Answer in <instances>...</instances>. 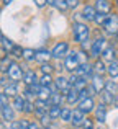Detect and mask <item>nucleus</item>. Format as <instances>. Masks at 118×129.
Listing matches in <instances>:
<instances>
[{
  "instance_id": "nucleus-28",
  "label": "nucleus",
  "mask_w": 118,
  "mask_h": 129,
  "mask_svg": "<svg viewBox=\"0 0 118 129\" xmlns=\"http://www.w3.org/2000/svg\"><path fill=\"white\" fill-rule=\"evenodd\" d=\"M38 82H39V85H43V87H51L53 83H54V80H53L51 74H43V77L38 80Z\"/></svg>"
},
{
  "instance_id": "nucleus-12",
  "label": "nucleus",
  "mask_w": 118,
  "mask_h": 129,
  "mask_svg": "<svg viewBox=\"0 0 118 129\" xmlns=\"http://www.w3.org/2000/svg\"><path fill=\"white\" fill-rule=\"evenodd\" d=\"M80 15H82V18L85 20V21H93V20H95V15H97V10H95V7H92V5H85Z\"/></svg>"
},
{
  "instance_id": "nucleus-22",
  "label": "nucleus",
  "mask_w": 118,
  "mask_h": 129,
  "mask_svg": "<svg viewBox=\"0 0 118 129\" xmlns=\"http://www.w3.org/2000/svg\"><path fill=\"white\" fill-rule=\"evenodd\" d=\"M107 74H108L113 80H118V60H113V62L108 64V67H107Z\"/></svg>"
},
{
  "instance_id": "nucleus-46",
  "label": "nucleus",
  "mask_w": 118,
  "mask_h": 129,
  "mask_svg": "<svg viewBox=\"0 0 118 129\" xmlns=\"http://www.w3.org/2000/svg\"><path fill=\"white\" fill-rule=\"evenodd\" d=\"M10 129H20V121H12V124H10Z\"/></svg>"
},
{
  "instance_id": "nucleus-17",
  "label": "nucleus",
  "mask_w": 118,
  "mask_h": 129,
  "mask_svg": "<svg viewBox=\"0 0 118 129\" xmlns=\"http://www.w3.org/2000/svg\"><path fill=\"white\" fill-rule=\"evenodd\" d=\"M23 82H25L26 87H31L35 85V83H38V79H36V74L33 72V70H26L25 74H23Z\"/></svg>"
},
{
  "instance_id": "nucleus-55",
  "label": "nucleus",
  "mask_w": 118,
  "mask_h": 129,
  "mask_svg": "<svg viewBox=\"0 0 118 129\" xmlns=\"http://www.w3.org/2000/svg\"><path fill=\"white\" fill-rule=\"evenodd\" d=\"M0 83H2V79H0Z\"/></svg>"
},
{
  "instance_id": "nucleus-9",
  "label": "nucleus",
  "mask_w": 118,
  "mask_h": 129,
  "mask_svg": "<svg viewBox=\"0 0 118 129\" xmlns=\"http://www.w3.org/2000/svg\"><path fill=\"white\" fill-rule=\"evenodd\" d=\"M105 80H103V75H97V74H93V77L90 79V85L93 87V90L97 91V93H102L103 90H105Z\"/></svg>"
},
{
  "instance_id": "nucleus-50",
  "label": "nucleus",
  "mask_w": 118,
  "mask_h": 129,
  "mask_svg": "<svg viewBox=\"0 0 118 129\" xmlns=\"http://www.w3.org/2000/svg\"><path fill=\"white\" fill-rule=\"evenodd\" d=\"M0 129H7V126H5V123H2V121H0Z\"/></svg>"
},
{
  "instance_id": "nucleus-41",
  "label": "nucleus",
  "mask_w": 118,
  "mask_h": 129,
  "mask_svg": "<svg viewBox=\"0 0 118 129\" xmlns=\"http://www.w3.org/2000/svg\"><path fill=\"white\" fill-rule=\"evenodd\" d=\"M0 103H2V106H5V105H8V95L3 91V93H0Z\"/></svg>"
},
{
  "instance_id": "nucleus-30",
  "label": "nucleus",
  "mask_w": 118,
  "mask_h": 129,
  "mask_svg": "<svg viewBox=\"0 0 118 129\" xmlns=\"http://www.w3.org/2000/svg\"><path fill=\"white\" fill-rule=\"evenodd\" d=\"M5 91L8 96H16V93H18V88H16V83L13 82V83H7L5 85Z\"/></svg>"
},
{
  "instance_id": "nucleus-23",
  "label": "nucleus",
  "mask_w": 118,
  "mask_h": 129,
  "mask_svg": "<svg viewBox=\"0 0 118 129\" xmlns=\"http://www.w3.org/2000/svg\"><path fill=\"white\" fill-rule=\"evenodd\" d=\"M51 95H53V88H51V87H43V85H41V90H39V93H38V98H39V100L49 101Z\"/></svg>"
},
{
  "instance_id": "nucleus-45",
  "label": "nucleus",
  "mask_w": 118,
  "mask_h": 129,
  "mask_svg": "<svg viewBox=\"0 0 118 129\" xmlns=\"http://www.w3.org/2000/svg\"><path fill=\"white\" fill-rule=\"evenodd\" d=\"M7 54H8V51H7L5 47H0V60H2V59H5V57H7Z\"/></svg>"
},
{
  "instance_id": "nucleus-52",
  "label": "nucleus",
  "mask_w": 118,
  "mask_h": 129,
  "mask_svg": "<svg viewBox=\"0 0 118 129\" xmlns=\"http://www.w3.org/2000/svg\"><path fill=\"white\" fill-rule=\"evenodd\" d=\"M44 129H53V127H49V126H48V127H44Z\"/></svg>"
},
{
  "instance_id": "nucleus-42",
  "label": "nucleus",
  "mask_w": 118,
  "mask_h": 129,
  "mask_svg": "<svg viewBox=\"0 0 118 129\" xmlns=\"http://www.w3.org/2000/svg\"><path fill=\"white\" fill-rule=\"evenodd\" d=\"M33 2H35V5L38 7V8H43V7L48 3V0H33Z\"/></svg>"
},
{
  "instance_id": "nucleus-2",
  "label": "nucleus",
  "mask_w": 118,
  "mask_h": 129,
  "mask_svg": "<svg viewBox=\"0 0 118 129\" xmlns=\"http://www.w3.org/2000/svg\"><path fill=\"white\" fill-rule=\"evenodd\" d=\"M80 60H79V52H76V51H72V52H69L66 56V59H64V67H66V70H69V72L74 74V70L79 67Z\"/></svg>"
},
{
  "instance_id": "nucleus-49",
  "label": "nucleus",
  "mask_w": 118,
  "mask_h": 129,
  "mask_svg": "<svg viewBox=\"0 0 118 129\" xmlns=\"http://www.w3.org/2000/svg\"><path fill=\"white\" fill-rule=\"evenodd\" d=\"M48 3H49V5H53V7H54V5H56V0H48Z\"/></svg>"
},
{
  "instance_id": "nucleus-37",
  "label": "nucleus",
  "mask_w": 118,
  "mask_h": 129,
  "mask_svg": "<svg viewBox=\"0 0 118 129\" xmlns=\"http://www.w3.org/2000/svg\"><path fill=\"white\" fill-rule=\"evenodd\" d=\"M10 54H12L13 57H23V49H21L20 46H16V44H15V47L10 51Z\"/></svg>"
},
{
  "instance_id": "nucleus-13",
  "label": "nucleus",
  "mask_w": 118,
  "mask_h": 129,
  "mask_svg": "<svg viewBox=\"0 0 118 129\" xmlns=\"http://www.w3.org/2000/svg\"><path fill=\"white\" fill-rule=\"evenodd\" d=\"M84 119H85V113H84L80 108L72 110V119H70V123H72L74 126H82Z\"/></svg>"
},
{
  "instance_id": "nucleus-54",
  "label": "nucleus",
  "mask_w": 118,
  "mask_h": 129,
  "mask_svg": "<svg viewBox=\"0 0 118 129\" xmlns=\"http://www.w3.org/2000/svg\"><path fill=\"white\" fill-rule=\"evenodd\" d=\"M116 7H118V0H116Z\"/></svg>"
},
{
  "instance_id": "nucleus-8",
  "label": "nucleus",
  "mask_w": 118,
  "mask_h": 129,
  "mask_svg": "<svg viewBox=\"0 0 118 129\" xmlns=\"http://www.w3.org/2000/svg\"><path fill=\"white\" fill-rule=\"evenodd\" d=\"M7 75H8L10 79L13 80V82H18L20 79H23L21 67H20V66H18L16 62H12V66L8 67V72H7Z\"/></svg>"
},
{
  "instance_id": "nucleus-57",
  "label": "nucleus",
  "mask_w": 118,
  "mask_h": 129,
  "mask_svg": "<svg viewBox=\"0 0 118 129\" xmlns=\"http://www.w3.org/2000/svg\"><path fill=\"white\" fill-rule=\"evenodd\" d=\"M0 106H2V103H0Z\"/></svg>"
},
{
  "instance_id": "nucleus-36",
  "label": "nucleus",
  "mask_w": 118,
  "mask_h": 129,
  "mask_svg": "<svg viewBox=\"0 0 118 129\" xmlns=\"http://www.w3.org/2000/svg\"><path fill=\"white\" fill-rule=\"evenodd\" d=\"M39 119H41V121H39V124H41L43 127H48L49 123H51V116H49V113H46L44 116H41Z\"/></svg>"
},
{
  "instance_id": "nucleus-31",
  "label": "nucleus",
  "mask_w": 118,
  "mask_h": 129,
  "mask_svg": "<svg viewBox=\"0 0 118 129\" xmlns=\"http://www.w3.org/2000/svg\"><path fill=\"white\" fill-rule=\"evenodd\" d=\"M105 90L110 91V93H113V95H118V85H116V82H115V80H107Z\"/></svg>"
},
{
  "instance_id": "nucleus-47",
  "label": "nucleus",
  "mask_w": 118,
  "mask_h": 129,
  "mask_svg": "<svg viewBox=\"0 0 118 129\" xmlns=\"http://www.w3.org/2000/svg\"><path fill=\"white\" fill-rule=\"evenodd\" d=\"M30 129H41V126L38 123H30Z\"/></svg>"
},
{
  "instance_id": "nucleus-26",
  "label": "nucleus",
  "mask_w": 118,
  "mask_h": 129,
  "mask_svg": "<svg viewBox=\"0 0 118 129\" xmlns=\"http://www.w3.org/2000/svg\"><path fill=\"white\" fill-rule=\"evenodd\" d=\"M61 111H62V108L59 106V105H51V108H49V116H51V119H58L61 118Z\"/></svg>"
},
{
  "instance_id": "nucleus-33",
  "label": "nucleus",
  "mask_w": 118,
  "mask_h": 129,
  "mask_svg": "<svg viewBox=\"0 0 118 129\" xmlns=\"http://www.w3.org/2000/svg\"><path fill=\"white\" fill-rule=\"evenodd\" d=\"M61 119L62 121H70L72 119V111H70L69 108H62V111H61Z\"/></svg>"
},
{
  "instance_id": "nucleus-24",
  "label": "nucleus",
  "mask_w": 118,
  "mask_h": 129,
  "mask_svg": "<svg viewBox=\"0 0 118 129\" xmlns=\"http://www.w3.org/2000/svg\"><path fill=\"white\" fill-rule=\"evenodd\" d=\"M23 59H25L26 62L36 60V51L31 49V47H25V49H23Z\"/></svg>"
},
{
  "instance_id": "nucleus-11",
  "label": "nucleus",
  "mask_w": 118,
  "mask_h": 129,
  "mask_svg": "<svg viewBox=\"0 0 118 129\" xmlns=\"http://www.w3.org/2000/svg\"><path fill=\"white\" fill-rule=\"evenodd\" d=\"M79 108L87 114V113H90V111L95 110V101H93V98H92V96H87V98H84V100H80Z\"/></svg>"
},
{
  "instance_id": "nucleus-7",
  "label": "nucleus",
  "mask_w": 118,
  "mask_h": 129,
  "mask_svg": "<svg viewBox=\"0 0 118 129\" xmlns=\"http://www.w3.org/2000/svg\"><path fill=\"white\" fill-rule=\"evenodd\" d=\"M53 57H56V59H61V57H66L67 54H69V44L67 43H58L54 47H53Z\"/></svg>"
},
{
  "instance_id": "nucleus-39",
  "label": "nucleus",
  "mask_w": 118,
  "mask_h": 129,
  "mask_svg": "<svg viewBox=\"0 0 118 129\" xmlns=\"http://www.w3.org/2000/svg\"><path fill=\"white\" fill-rule=\"evenodd\" d=\"M53 70H54V67H53L49 62H44V64H41V72H43V74H51Z\"/></svg>"
},
{
  "instance_id": "nucleus-4",
  "label": "nucleus",
  "mask_w": 118,
  "mask_h": 129,
  "mask_svg": "<svg viewBox=\"0 0 118 129\" xmlns=\"http://www.w3.org/2000/svg\"><path fill=\"white\" fill-rule=\"evenodd\" d=\"M105 47H107V39L105 38H97L95 41L92 43V46H90V56L99 57L100 54L105 51Z\"/></svg>"
},
{
  "instance_id": "nucleus-27",
  "label": "nucleus",
  "mask_w": 118,
  "mask_h": 129,
  "mask_svg": "<svg viewBox=\"0 0 118 129\" xmlns=\"http://www.w3.org/2000/svg\"><path fill=\"white\" fill-rule=\"evenodd\" d=\"M64 98H66V96H64L61 91H54V93L51 95V98H49V103H51V105H59V106H61V103H62Z\"/></svg>"
},
{
  "instance_id": "nucleus-3",
  "label": "nucleus",
  "mask_w": 118,
  "mask_h": 129,
  "mask_svg": "<svg viewBox=\"0 0 118 129\" xmlns=\"http://www.w3.org/2000/svg\"><path fill=\"white\" fill-rule=\"evenodd\" d=\"M103 29L107 31V35L116 36L118 35V15H108L105 25H103Z\"/></svg>"
},
{
  "instance_id": "nucleus-56",
  "label": "nucleus",
  "mask_w": 118,
  "mask_h": 129,
  "mask_svg": "<svg viewBox=\"0 0 118 129\" xmlns=\"http://www.w3.org/2000/svg\"><path fill=\"white\" fill-rule=\"evenodd\" d=\"M116 39H118V35H116Z\"/></svg>"
},
{
  "instance_id": "nucleus-19",
  "label": "nucleus",
  "mask_w": 118,
  "mask_h": 129,
  "mask_svg": "<svg viewBox=\"0 0 118 129\" xmlns=\"http://www.w3.org/2000/svg\"><path fill=\"white\" fill-rule=\"evenodd\" d=\"M80 100V95H79V90H77L76 87H72L70 88V91L66 95V101L69 105H74V103H77V101Z\"/></svg>"
},
{
  "instance_id": "nucleus-35",
  "label": "nucleus",
  "mask_w": 118,
  "mask_h": 129,
  "mask_svg": "<svg viewBox=\"0 0 118 129\" xmlns=\"http://www.w3.org/2000/svg\"><path fill=\"white\" fill-rule=\"evenodd\" d=\"M35 108H36V105H35V103H31V101L26 100V105H25V110H23V113L31 114V113H35Z\"/></svg>"
},
{
  "instance_id": "nucleus-40",
  "label": "nucleus",
  "mask_w": 118,
  "mask_h": 129,
  "mask_svg": "<svg viewBox=\"0 0 118 129\" xmlns=\"http://www.w3.org/2000/svg\"><path fill=\"white\" fill-rule=\"evenodd\" d=\"M82 129H93V121L89 119V118H85L82 123Z\"/></svg>"
},
{
  "instance_id": "nucleus-20",
  "label": "nucleus",
  "mask_w": 118,
  "mask_h": 129,
  "mask_svg": "<svg viewBox=\"0 0 118 129\" xmlns=\"http://www.w3.org/2000/svg\"><path fill=\"white\" fill-rule=\"evenodd\" d=\"M25 105H26V98H25V96H20V95L13 96L12 106L15 108L16 111H23V110H25Z\"/></svg>"
},
{
  "instance_id": "nucleus-25",
  "label": "nucleus",
  "mask_w": 118,
  "mask_h": 129,
  "mask_svg": "<svg viewBox=\"0 0 118 129\" xmlns=\"http://www.w3.org/2000/svg\"><path fill=\"white\" fill-rule=\"evenodd\" d=\"M115 100H116V95L110 93V91H107V90L102 91V101L105 105H113V103H115Z\"/></svg>"
},
{
  "instance_id": "nucleus-34",
  "label": "nucleus",
  "mask_w": 118,
  "mask_h": 129,
  "mask_svg": "<svg viewBox=\"0 0 118 129\" xmlns=\"http://www.w3.org/2000/svg\"><path fill=\"white\" fill-rule=\"evenodd\" d=\"M56 8L58 10H61V12H66L67 8H69V2L67 0H56Z\"/></svg>"
},
{
  "instance_id": "nucleus-38",
  "label": "nucleus",
  "mask_w": 118,
  "mask_h": 129,
  "mask_svg": "<svg viewBox=\"0 0 118 129\" xmlns=\"http://www.w3.org/2000/svg\"><path fill=\"white\" fill-rule=\"evenodd\" d=\"M2 43H3V47H5V49L8 51V54H10V51H12L13 47H15V44H13L12 41H10L8 38H2Z\"/></svg>"
},
{
  "instance_id": "nucleus-5",
  "label": "nucleus",
  "mask_w": 118,
  "mask_h": 129,
  "mask_svg": "<svg viewBox=\"0 0 118 129\" xmlns=\"http://www.w3.org/2000/svg\"><path fill=\"white\" fill-rule=\"evenodd\" d=\"M74 74H76L77 77H84V79H92L93 77V66H90V64H79V67H77L76 70H74Z\"/></svg>"
},
{
  "instance_id": "nucleus-14",
  "label": "nucleus",
  "mask_w": 118,
  "mask_h": 129,
  "mask_svg": "<svg viewBox=\"0 0 118 129\" xmlns=\"http://www.w3.org/2000/svg\"><path fill=\"white\" fill-rule=\"evenodd\" d=\"M95 10L100 13H110L112 10V2L110 0H95Z\"/></svg>"
},
{
  "instance_id": "nucleus-1",
  "label": "nucleus",
  "mask_w": 118,
  "mask_h": 129,
  "mask_svg": "<svg viewBox=\"0 0 118 129\" xmlns=\"http://www.w3.org/2000/svg\"><path fill=\"white\" fill-rule=\"evenodd\" d=\"M72 31H74V39L76 43H85L89 39V35H90V29L85 23H74L72 26Z\"/></svg>"
},
{
  "instance_id": "nucleus-10",
  "label": "nucleus",
  "mask_w": 118,
  "mask_h": 129,
  "mask_svg": "<svg viewBox=\"0 0 118 129\" xmlns=\"http://www.w3.org/2000/svg\"><path fill=\"white\" fill-rule=\"evenodd\" d=\"M0 114H2V119L5 121H15V108L10 106V105H5V106H0Z\"/></svg>"
},
{
  "instance_id": "nucleus-6",
  "label": "nucleus",
  "mask_w": 118,
  "mask_h": 129,
  "mask_svg": "<svg viewBox=\"0 0 118 129\" xmlns=\"http://www.w3.org/2000/svg\"><path fill=\"white\" fill-rule=\"evenodd\" d=\"M54 85L58 87V90L64 95V96H66V95L70 91V88H72L69 79H66V77H62V75H59V77H56V79H54Z\"/></svg>"
},
{
  "instance_id": "nucleus-51",
  "label": "nucleus",
  "mask_w": 118,
  "mask_h": 129,
  "mask_svg": "<svg viewBox=\"0 0 118 129\" xmlns=\"http://www.w3.org/2000/svg\"><path fill=\"white\" fill-rule=\"evenodd\" d=\"M115 105L118 106V95H116V100H115Z\"/></svg>"
},
{
  "instance_id": "nucleus-29",
  "label": "nucleus",
  "mask_w": 118,
  "mask_h": 129,
  "mask_svg": "<svg viewBox=\"0 0 118 129\" xmlns=\"http://www.w3.org/2000/svg\"><path fill=\"white\" fill-rule=\"evenodd\" d=\"M108 15H110V13H100V12H97L93 23L99 25V26H103V25H105V21H107V18H108Z\"/></svg>"
},
{
  "instance_id": "nucleus-16",
  "label": "nucleus",
  "mask_w": 118,
  "mask_h": 129,
  "mask_svg": "<svg viewBox=\"0 0 118 129\" xmlns=\"http://www.w3.org/2000/svg\"><path fill=\"white\" fill-rule=\"evenodd\" d=\"M51 57H53V52H51V51H48V49H38V51H36V60L41 62V64L49 62Z\"/></svg>"
},
{
  "instance_id": "nucleus-44",
  "label": "nucleus",
  "mask_w": 118,
  "mask_h": 129,
  "mask_svg": "<svg viewBox=\"0 0 118 129\" xmlns=\"http://www.w3.org/2000/svg\"><path fill=\"white\" fill-rule=\"evenodd\" d=\"M67 2H69V8H76V7L79 5L80 0H67Z\"/></svg>"
},
{
  "instance_id": "nucleus-21",
  "label": "nucleus",
  "mask_w": 118,
  "mask_h": 129,
  "mask_svg": "<svg viewBox=\"0 0 118 129\" xmlns=\"http://www.w3.org/2000/svg\"><path fill=\"white\" fill-rule=\"evenodd\" d=\"M93 74H97V75L107 74V66H105V60L103 59H99L95 64H93Z\"/></svg>"
},
{
  "instance_id": "nucleus-43",
  "label": "nucleus",
  "mask_w": 118,
  "mask_h": 129,
  "mask_svg": "<svg viewBox=\"0 0 118 129\" xmlns=\"http://www.w3.org/2000/svg\"><path fill=\"white\" fill-rule=\"evenodd\" d=\"M20 129H30V123L26 119H21L20 121Z\"/></svg>"
},
{
  "instance_id": "nucleus-18",
  "label": "nucleus",
  "mask_w": 118,
  "mask_h": 129,
  "mask_svg": "<svg viewBox=\"0 0 118 129\" xmlns=\"http://www.w3.org/2000/svg\"><path fill=\"white\" fill-rule=\"evenodd\" d=\"M102 59L107 60V62H113V60H116V54H115V49H113L112 46H107L105 51L102 52Z\"/></svg>"
},
{
  "instance_id": "nucleus-53",
  "label": "nucleus",
  "mask_w": 118,
  "mask_h": 129,
  "mask_svg": "<svg viewBox=\"0 0 118 129\" xmlns=\"http://www.w3.org/2000/svg\"><path fill=\"white\" fill-rule=\"evenodd\" d=\"M97 129H103V127H97Z\"/></svg>"
},
{
  "instance_id": "nucleus-48",
  "label": "nucleus",
  "mask_w": 118,
  "mask_h": 129,
  "mask_svg": "<svg viewBox=\"0 0 118 129\" xmlns=\"http://www.w3.org/2000/svg\"><path fill=\"white\" fill-rule=\"evenodd\" d=\"M2 2H3V5H10V3H12L13 0H2Z\"/></svg>"
},
{
  "instance_id": "nucleus-15",
  "label": "nucleus",
  "mask_w": 118,
  "mask_h": 129,
  "mask_svg": "<svg viewBox=\"0 0 118 129\" xmlns=\"http://www.w3.org/2000/svg\"><path fill=\"white\" fill-rule=\"evenodd\" d=\"M95 119L99 121V123H105L107 121V105L103 103V101L95 108Z\"/></svg>"
},
{
  "instance_id": "nucleus-32",
  "label": "nucleus",
  "mask_w": 118,
  "mask_h": 129,
  "mask_svg": "<svg viewBox=\"0 0 118 129\" xmlns=\"http://www.w3.org/2000/svg\"><path fill=\"white\" fill-rule=\"evenodd\" d=\"M72 87H76L77 90H85L87 88V79H84V77H77V80H76V83H74Z\"/></svg>"
}]
</instances>
